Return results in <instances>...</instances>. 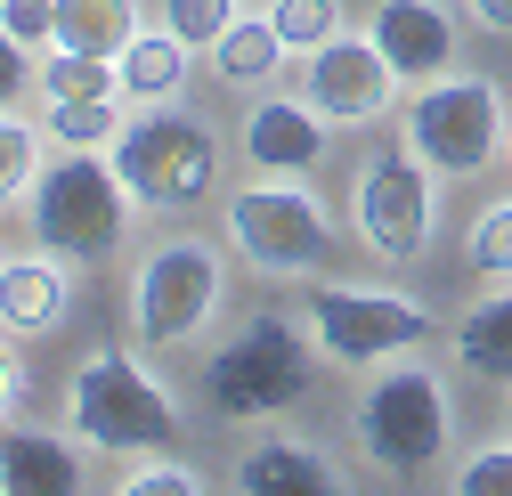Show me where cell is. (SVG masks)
I'll list each match as a JSON object with an SVG mask.
<instances>
[{
	"label": "cell",
	"mask_w": 512,
	"mask_h": 496,
	"mask_svg": "<svg viewBox=\"0 0 512 496\" xmlns=\"http://www.w3.org/2000/svg\"><path fill=\"white\" fill-rule=\"evenodd\" d=\"M122 496H204V472L147 456V464H131V472H122Z\"/></svg>",
	"instance_id": "83f0119b"
},
{
	"label": "cell",
	"mask_w": 512,
	"mask_h": 496,
	"mask_svg": "<svg viewBox=\"0 0 512 496\" xmlns=\"http://www.w3.org/2000/svg\"><path fill=\"white\" fill-rule=\"evenodd\" d=\"M33 179H41V131L0 106V212H9L17 196H33Z\"/></svg>",
	"instance_id": "603a6c76"
},
{
	"label": "cell",
	"mask_w": 512,
	"mask_h": 496,
	"mask_svg": "<svg viewBox=\"0 0 512 496\" xmlns=\"http://www.w3.org/2000/svg\"><path fill=\"white\" fill-rule=\"evenodd\" d=\"M0 480H9V496H82L90 488V456H82L74 431L17 423L9 440H0Z\"/></svg>",
	"instance_id": "9a60e30c"
},
{
	"label": "cell",
	"mask_w": 512,
	"mask_h": 496,
	"mask_svg": "<svg viewBox=\"0 0 512 496\" xmlns=\"http://www.w3.org/2000/svg\"><path fill=\"white\" fill-rule=\"evenodd\" d=\"M41 98H122V74H114V57L49 49V66H41Z\"/></svg>",
	"instance_id": "7402d4cb"
},
{
	"label": "cell",
	"mask_w": 512,
	"mask_h": 496,
	"mask_svg": "<svg viewBox=\"0 0 512 496\" xmlns=\"http://www.w3.org/2000/svg\"><path fill=\"white\" fill-rule=\"evenodd\" d=\"M456 496H512V440L472 448V456L456 464Z\"/></svg>",
	"instance_id": "4316f807"
},
{
	"label": "cell",
	"mask_w": 512,
	"mask_h": 496,
	"mask_svg": "<svg viewBox=\"0 0 512 496\" xmlns=\"http://www.w3.org/2000/svg\"><path fill=\"white\" fill-rule=\"evenodd\" d=\"M66 431L90 456H171L187 423H179L171 391L147 375V358L131 342H106L66 383Z\"/></svg>",
	"instance_id": "6da1fadb"
},
{
	"label": "cell",
	"mask_w": 512,
	"mask_h": 496,
	"mask_svg": "<svg viewBox=\"0 0 512 496\" xmlns=\"http://www.w3.org/2000/svg\"><path fill=\"white\" fill-rule=\"evenodd\" d=\"M66 301H74V277L57 253H9L0 261V326L9 334H49L57 318H66Z\"/></svg>",
	"instance_id": "2e32d148"
},
{
	"label": "cell",
	"mask_w": 512,
	"mask_h": 496,
	"mask_svg": "<svg viewBox=\"0 0 512 496\" xmlns=\"http://www.w3.org/2000/svg\"><path fill=\"white\" fill-rule=\"evenodd\" d=\"M350 228H358V244H366L382 269L423 261V244H431V228H439V171H431L407 139L374 147V155L358 163V188H350Z\"/></svg>",
	"instance_id": "30bf717a"
},
{
	"label": "cell",
	"mask_w": 512,
	"mask_h": 496,
	"mask_svg": "<svg viewBox=\"0 0 512 496\" xmlns=\"http://www.w3.org/2000/svg\"><path fill=\"white\" fill-rule=\"evenodd\" d=\"M0 25L41 57V49H57V0H0Z\"/></svg>",
	"instance_id": "f1b7e54d"
},
{
	"label": "cell",
	"mask_w": 512,
	"mask_h": 496,
	"mask_svg": "<svg viewBox=\"0 0 512 496\" xmlns=\"http://www.w3.org/2000/svg\"><path fill=\"white\" fill-rule=\"evenodd\" d=\"M456 9H464L480 33H512V0H456Z\"/></svg>",
	"instance_id": "1f68e13d"
},
{
	"label": "cell",
	"mask_w": 512,
	"mask_h": 496,
	"mask_svg": "<svg viewBox=\"0 0 512 496\" xmlns=\"http://www.w3.org/2000/svg\"><path fill=\"white\" fill-rule=\"evenodd\" d=\"M187 49L171 25H139L131 41H122V57H114V74H122V98L131 106H171L179 90H187Z\"/></svg>",
	"instance_id": "e0dca14e"
},
{
	"label": "cell",
	"mask_w": 512,
	"mask_h": 496,
	"mask_svg": "<svg viewBox=\"0 0 512 496\" xmlns=\"http://www.w3.org/2000/svg\"><path fill=\"white\" fill-rule=\"evenodd\" d=\"M0 496H9V480H0Z\"/></svg>",
	"instance_id": "d6a6232c"
},
{
	"label": "cell",
	"mask_w": 512,
	"mask_h": 496,
	"mask_svg": "<svg viewBox=\"0 0 512 496\" xmlns=\"http://www.w3.org/2000/svg\"><path fill=\"white\" fill-rule=\"evenodd\" d=\"M464 261H472V277L512 285V196H504V204H488V212L472 220V236H464Z\"/></svg>",
	"instance_id": "cb8c5ba5"
},
{
	"label": "cell",
	"mask_w": 512,
	"mask_h": 496,
	"mask_svg": "<svg viewBox=\"0 0 512 496\" xmlns=\"http://www.w3.org/2000/svg\"><path fill=\"white\" fill-rule=\"evenodd\" d=\"M301 318H309L317 358H334V366H391V358H415L431 342V309L407 293H382V285L309 277Z\"/></svg>",
	"instance_id": "9c48e42d"
},
{
	"label": "cell",
	"mask_w": 512,
	"mask_h": 496,
	"mask_svg": "<svg viewBox=\"0 0 512 496\" xmlns=\"http://www.w3.org/2000/svg\"><path fill=\"white\" fill-rule=\"evenodd\" d=\"M25 407V358H17V334L0 326V423Z\"/></svg>",
	"instance_id": "4dcf8cb0"
},
{
	"label": "cell",
	"mask_w": 512,
	"mask_h": 496,
	"mask_svg": "<svg viewBox=\"0 0 512 496\" xmlns=\"http://www.w3.org/2000/svg\"><path fill=\"white\" fill-rule=\"evenodd\" d=\"M49 139L66 147H114L122 139V98H49Z\"/></svg>",
	"instance_id": "44dd1931"
},
{
	"label": "cell",
	"mask_w": 512,
	"mask_h": 496,
	"mask_svg": "<svg viewBox=\"0 0 512 496\" xmlns=\"http://www.w3.org/2000/svg\"><path fill=\"white\" fill-rule=\"evenodd\" d=\"M236 17H244L236 0H163V25H171L187 49H212V41H220Z\"/></svg>",
	"instance_id": "484cf974"
},
{
	"label": "cell",
	"mask_w": 512,
	"mask_h": 496,
	"mask_svg": "<svg viewBox=\"0 0 512 496\" xmlns=\"http://www.w3.org/2000/svg\"><path fill=\"white\" fill-rule=\"evenodd\" d=\"M399 139L439 179H480L504 155V139H512V106H504V90L488 74H456V66H447V74L415 82V98L399 114Z\"/></svg>",
	"instance_id": "52a82bcc"
},
{
	"label": "cell",
	"mask_w": 512,
	"mask_h": 496,
	"mask_svg": "<svg viewBox=\"0 0 512 496\" xmlns=\"http://www.w3.org/2000/svg\"><path fill=\"white\" fill-rule=\"evenodd\" d=\"M456 366H464L472 383L512 391V285H496V293H480V301L464 309V326H456Z\"/></svg>",
	"instance_id": "ac0fdd59"
},
{
	"label": "cell",
	"mask_w": 512,
	"mask_h": 496,
	"mask_svg": "<svg viewBox=\"0 0 512 496\" xmlns=\"http://www.w3.org/2000/svg\"><path fill=\"white\" fill-rule=\"evenodd\" d=\"M236 488L244 496H342L350 488V472L317 448V440H252L244 456H236Z\"/></svg>",
	"instance_id": "5bb4252c"
},
{
	"label": "cell",
	"mask_w": 512,
	"mask_h": 496,
	"mask_svg": "<svg viewBox=\"0 0 512 496\" xmlns=\"http://www.w3.org/2000/svg\"><path fill=\"white\" fill-rule=\"evenodd\" d=\"M504 155H512V139H504Z\"/></svg>",
	"instance_id": "836d02e7"
},
{
	"label": "cell",
	"mask_w": 512,
	"mask_h": 496,
	"mask_svg": "<svg viewBox=\"0 0 512 496\" xmlns=\"http://www.w3.org/2000/svg\"><path fill=\"white\" fill-rule=\"evenodd\" d=\"M131 212L139 196L122 188V171L106 147H66L57 163H41L33 196H25V220H33V244L57 261H106L122 253V236H131Z\"/></svg>",
	"instance_id": "7a4b0ae2"
},
{
	"label": "cell",
	"mask_w": 512,
	"mask_h": 496,
	"mask_svg": "<svg viewBox=\"0 0 512 496\" xmlns=\"http://www.w3.org/2000/svg\"><path fill=\"white\" fill-rule=\"evenodd\" d=\"M301 90H309V106L326 114V122H382L391 114V98H399V66L374 49V33H334L326 49H309L301 57Z\"/></svg>",
	"instance_id": "8fae6325"
},
{
	"label": "cell",
	"mask_w": 512,
	"mask_h": 496,
	"mask_svg": "<svg viewBox=\"0 0 512 496\" xmlns=\"http://www.w3.org/2000/svg\"><path fill=\"white\" fill-rule=\"evenodd\" d=\"M350 431H358V456L382 480H423V472H439L447 448H456V407H447V383L423 358H391V366H374V383L358 391Z\"/></svg>",
	"instance_id": "277c9868"
},
{
	"label": "cell",
	"mask_w": 512,
	"mask_h": 496,
	"mask_svg": "<svg viewBox=\"0 0 512 496\" xmlns=\"http://www.w3.org/2000/svg\"><path fill=\"white\" fill-rule=\"evenodd\" d=\"M228 301V269L212 236H163L147 244V261L131 269V293H122V318H131L139 350H179L196 342Z\"/></svg>",
	"instance_id": "8992f818"
},
{
	"label": "cell",
	"mask_w": 512,
	"mask_h": 496,
	"mask_svg": "<svg viewBox=\"0 0 512 496\" xmlns=\"http://www.w3.org/2000/svg\"><path fill=\"white\" fill-rule=\"evenodd\" d=\"M309 375H317L309 318L252 309V318L204 358V399H212V415H228V423H269V415H285V407L309 399Z\"/></svg>",
	"instance_id": "3957f363"
},
{
	"label": "cell",
	"mask_w": 512,
	"mask_h": 496,
	"mask_svg": "<svg viewBox=\"0 0 512 496\" xmlns=\"http://www.w3.org/2000/svg\"><path fill=\"white\" fill-rule=\"evenodd\" d=\"M228 228V253L252 261L261 277H326L342 261V228L317 212L309 179H277V171H252L244 188L220 212Z\"/></svg>",
	"instance_id": "5b68a950"
},
{
	"label": "cell",
	"mask_w": 512,
	"mask_h": 496,
	"mask_svg": "<svg viewBox=\"0 0 512 496\" xmlns=\"http://www.w3.org/2000/svg\"><path fill=\"white\" fill-rule=\"evenodd\" d=\"M277 57H293L285 33H277V17H236V25L212 41V74H220L228 90H269V82H277Z\"/></svg>",
	"instance_id": "d6986e66"
},
{
	"label": "cell",
	"mask_w": 512,
	"mask_h": 496,
	"mask_svg": "<svg viewBox=\"0 0 512 496\" xmlns=\"http://www.w3.org/2000/svg\"><path fill=\"white\" fill-rule=\"evenodd\" d=\"M326 155H334V139H326V114H317L309 98H285V90H261V98H252V114H244V163H252V171L309 179Z\"/></svg>",
	"instance_id": "4fadbf2b"
},
{
	"label": "cell",
	"mask_w": 512,
	"mask_h": 496,
	"mask_svg": "<svg viewBox=\"0 0 512 496\" xmlns=\"http://www.w3.org/2000/svg\"><path fill=\"white\" fill-rule=\"evenodd\" d=\"M25 82H41V66H33V49H25L9 25H0V106H17Z\"/></svg>",
	"instance_id": "f546056e"
},
{
	"label": "cell",
	"mask_w": 512,
	"mask_h": 496,
	"mask_svg": "<svg viewBox=\"0 0 512 496\" xmlns=\"http://www.w3.org/2000/svg\"><path fill=\"white\" fill-rule=\"evenodd\" d=\"M106 155L122 171V188L139 196V212H187V204H204L212 179H220V139L179 98L171 106H139Z\"/></svg>",
	"instance_id": "ba28073f"
},
{
	"label": "cell",
	"mask_w": 512,
	"mask_h": 496,
	"mask_svg": "<svg viewBox=\"0 0 512 496\" xmlns=\"http://www.w3.org/2000/svg\"><path fill=\"white\" fill-rule=\"evenodd\" d=\"M366 33H374V49L399 66V82H431V74L456 66L464 9H447V0H374Z\"/></svg>",
	"instance_id": "7c38bea8"
},
{
	"label": "cell",
	"mask_w": 512,
	"mask_h": 496,
	"mask_svg": "<svg viewBox=\"0 0 512 496\" xmlns=\"http://www.w3.org/2000/svg\"><path fill=\"white\" fill-rule=\"evenodd\" d=\"M147 17L139 0H57V49H82V57H122Z\"/></svg>",
	"instance_id": "ffe728a7"
},
{
	"label": "cell",
	"mask_w": 512,
	"mask_h": 496,
	"mask_svg": "<svg viewBox=\"0 0 512 496\" xmlns=\"http://www.w3.org/2000/svg\"><path fill=\"white\" fill-rule=\"evenodd\" d=\"M277 33H285V49L293 57H309V49H326L334 33H342V0H277Z\"/></svg>",
	"instance_id": "d4e9b609"
}]
</instances>
